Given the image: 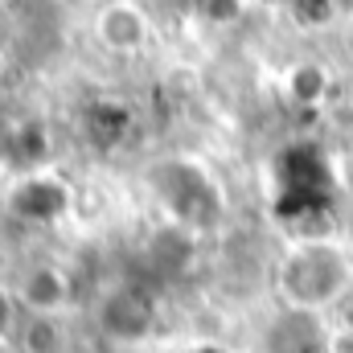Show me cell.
Masks as SVG:
<instances>
[{
  "instance_id": "13",
  "label": "cell",
  "mask_w": 353,
  "mask_h": 353,
  "mask_svg": "<svg viewBox=\"0 0 353 353\" xmlns=\"http://www.w3.org/2000/svg\"><path fill=\"white\" fill-rule=\"evenodd\" d=\"M333 4H337L341 12H353V0H333Z\"/></svg>"
},
{
  "instance_id": "1",
  "label": "cell",
  "mask_w": 353,
  "mask_h": 353,
  "mask_svg": "<svg viewBox=\"0 0 353 353\" xmlns=\"http://www.w3.org/2000/svg\"><path fill=\"white\" fill-rule=\"evenodd\" d=\"M353 292V255L333 234H300L275 263V296L296 316L333 312Z\"/></svg>"
},
{
  "instance_id": "12",
  "label": "cell",
  "mask_w": 353,
  "mask_h": 353,
  "mask_svg": "<svg viewBox=\"0 0 353 353\" xmlns=\"http://www.w3.org/2000/svg\"><path fill=\"white\" fill-rule=\"evenodd\" d=\"M189 353H226V350H218V345H193Z\"/></svg>"
},
{
  "instance_id": "8",
  "label": "cell",
  "mask_w": 353,
  "mask_h": 353,
  "mask_svg": "<svg viewBox=\"0 0 353 353\" xmlns=\"http://www.w3.org/2000/svg\"><path fill=\"white\" fill-rule=\"evenodd\" d=\"M325 90H329V74H325L316 62L292 66V74H288V94H292L296 103H321Z\"/></svg>"
},
{
  "instance_id": "6",
  "label": "cell",
  "mask_w": 353,
  "mask_h": 353,
  "mask_svg": "<svg viewBox=\"0 0 353 353\" xmlns=\"http://www.w3.org/2000/svg\"><path fill=\"white\" fill-rule=\"evenodd\" d=\"M148 12L132 0H103L94 12V41L111 54H136L148 46Z\"/></svg>"
},
{
  "instance_id": "10",
  "label": "cell",
  "mask_w": 353,
  "mask_h": 353,
  "mask_svg": "<svg viewBox=\"0 0 353 353\" xmlns=\"http://www.w3.org/2000/svg\"><path fill=\"white\" fill-rule=\"evenodd\" d=\"M197 12L214 25H230L243 12V0H197Z\"/></svg>"
},
{
  "instance_id": "4",
  "label": "cell",
  "mask_w": 353,
  "mask_h": 353,
  "mask_svg": "<svg viewBox=\"0 0 353 353\" xmlns=\"http://www.w3.org/2000/svg\"><path fill=\"white\" fill-rule=\"evenodd\" d=\"M12 296H17V308L21 312H37V316H66L74 296H79V283L70 275L66 263H29L17 283H12Z\"/></svg>"
},
{
  "instance_id": "3",
  "label": "cell",
  "mask_w": 353,
  "mask_h": 353,
  "mask_svg": "<svg viewBox=\"0 0 353 353\" xmlns=\"http://www.w3.org/2000/svg\"><path fill=\"white\" fill-rule=\"evenodd\" d=\"M94 325L115 345H140L161 329V296L148 283H115L99 296Z\"/></svg>"
},
{
  "instance_id": "11",
  "label": "cell",
  "mask_w": 353,
  "mask_h": 353,
  "mask_svg": "<svg viewBox=\"0 0 353 353\" xmlns=\"http://www.w3.org/2000/svg\"><path fill=\"white\" fill-rule=\"evenodd\" d=\"M17 316H21V308H17V296H12V288H4V283H0V341H12Z\"/></svg>"
},
{
  "instance_id": "14",
  "label": "cell",
  "mask_w": 353,
  "mask_h": 353,
  "mask_svg": "<svg viewBox=\"0 0 353 353\" xmlns=\"http://www.w3.org/2000/svg\"><path fill=\"white\" fill-rule=\"evenodd\" d=\"M0 74H4V62H0Z\"/></svg>"
},
{
  "instance_id": "2",
  "label": "cell",
  "mask_w": 353,
  "mask_h": 353,
  "mask_svg": "<svg viewBox=\"0 0 353 353\" xmlns=\"http://www.w3.org/2000/svg\"><path fill=\"white\" fill-rule=\"evenodd\" d=\"M152 193L169 210V218L189 234L214 230L222 222V214H226L222 189L214 185V176L197 161H165V165H157L152 169Z\"/></svg>"
},
{
  "instance_id": "7",
  "label": "cell",
  "mask_w": 353,
  "mask_h": 353,
  "mask_svg": "<svg viewBox=\"0 0 353 353\" xmlns=\"http://www.w3.org/2000/svg\"><path fill=\"white\" fill-rule=\"evenodd\" d=\"M8 345H12L17 353H66V350H70L66 316H37V312H21Z\"/></svg>"
},
{
  "instance_id": "9",
  "label": "cell",
  "mask_w": 353,
  "mask_h": 353,
  "mask_svg": "<svg viewBox=\"0 0 353 353\" xmlns=\"http://www.w3.org/2000/svg\"><path fill=\"white\" fill-rule=\"evenodd\" d=\"M292 17H296V25H304V29H321V25H329L333 17H341V8H337L333 0H292Z\"/></svg>"
},
{
  "instance_id": "5",
  "label": "cell",
  "mask_w": 353,
  "mask_h": 353,
  "mask_svg": "<svg viewBox=\"0 0 353 353\" xmlns=\"http://www.w3.org/2000/svg\"><path fill=\"white\" fill-rule=\"evenodd\" d=\"M70 205V189L50 173H25L12 189H8V210L21 218V222H33V226H50L66 214Z\"/></svg>"
}]
</instances>
